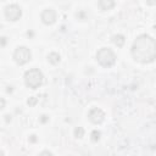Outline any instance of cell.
Returning a JSON list of instances; mask_svg holds the SVG:
<instances>
[{"label":"cell","mask_w":156,"mask_h":156,"mask_svg":"<svg viewBox=\"0 0 156 156\" xmlns=\"http://www.w3.org/2000/svg\"><path fill=\"white\" fill-rule=\"evenodd\" d=\"M132 56L140 63H150L155 61L156 40L147 34H140L132 45Z\"/></svg>","instance_id":"cell-1"},{"label":"cell","mask_w":156,"mask_h":156,"mask_svg":"<svg viewBox=\"0 0 156 156\" xmlns=\"http://www.w3.org/2000/svg\"><path fill=\"white\" fill-rule=\"evenodd\" d=\"M44 76L38 68H30L24 73V83L30 89H37L43 84Z\"/></svg>","instance_id":"cell-2"},{"label":"cell","mask_w":156,"mask_h":156,"mask_svg":"<svg viewBox=\"0 0 156 156\" xmlns=\"http://www.w3.org/2000/svg\"><path fill=\"white\" fill-rule=\"evenodd\" d=\"M96 60L102 67H111L116 62V55L111 49L101 48L96 52Z\"/></svg>","instance_id":"cell-3"},{"label":"cell","mask_w":156,"mask_h":156,"mask_svg":"<svg viewBox=\"0 0 156 156\" xmlns=\"http://www.w3.org/2000/svg\"><path fill=\"white\" fill-rule=\"evenodd\" d=\"M13 58L17 65H26L32 58V52L26 46H18L13 52Z\"/></svg>","instance_id":"cell-4"},{"label":"cell","mask_w":156,"mask_h":156,"mask_svg":"<svg viewBox=\"0 0 156 156\" xmlns=\"http://www.w3.org/2000/svg\"><path fill=\"white\" fill-rule=\"evenodd\" d=\"M4 12H5L6 20L12 21V22L18 21V20L21 18V16H22V10H21V7H20L18 5H16V4L7 5V6L5 7V11H4Z\"/></svg>","instance_id":"cell-5"},{"label":"cell","mask_w":156,"mask_h":156,"mask_svg":"<svg viewBox=\"0 0 156 156\" xmlns=\"http://www.w3.org/2000/svg\"><path fill=\"white\" fill-rule=\"evenodd\" d=\"M88 117H89L90 122H93L94 124H100L105 119V113H104L102 110H100L98 107H94V108H91L89 111Z\"/></svg>","instance_id":"cell-6"},{"label":"cell","mask_w":156,"mask_h":156,"mask_svg":"<svg viewBox=\"0 0 156 156\" xmlns=\"http://www.w3.org/2000/svg\"><path fill=\"white\" fill-rule=\"evenodd\" d=\"M40 17H41V21L45 24H52L56 21V12L52 9H46V10H44L41 12V16Z\"/></svg>","instance_id":"cell-7"},{"label":"cell","mask_w":156,"mask_h":156,"mask_svg":"<svg viewBox=\"0 0 156 156\" xmlns=\"http://www.w3.org/2000/svg\"><path fill=\"white\" fill-rule=\"evenodd\" d=\"M116 1L115 0H99V6L101 10L104 11H107V10H111L113 6H115Z\"/></svg>","instance_id":"cell-8"},{"label":"cell","mask_w":156,"mask_h":156,"mask_svg":"<svg viewBox=\"0 0 156 156\" xmlns=\"http://www.w3.org/2000/svg\"><path fill=\"white\" fill-rule=\"evenodd\" d=\"M124 41H126V39H124V37L122 34H116V35L112 37V43L116 46H118V48H122L123 44H124Z\"/></svg>","instance_id":"cell-9"},{"label":"cell","mask_w":156,"mask_h":156,"mask_svg":"<svg viewBox=\"0 0 156 156\" xmlns=\"http://www.w3.org/2000/svg\"><path fill=\"white\" fill-rule=\"evenodd\" d=\"M60 60H61V56L57 52H50L48 55V61L50 63H52V65H57L60 62Z\"/></svg>","instance_id":"cell-10"},{"label":"cell","mask_w":156,"mask_h":156,"mask_svg":"<svg viewBox=\"0 0 156 156\" xmlns=\"http://www.w3.org/2000/svg\"><path fill=\"white\" fill-rule=\"evenodd\" d=\"M83 135H84V129L82 127H77L74 129V136L78 138V139H80V138H83Z\"/></svg>","instance_id":"cell-11"},{"label":"cell","mask_w":156,"mask_h":156,"mask_svg":"<svg viewBox=\"0 0 156 156\" xmlns=\"http://www.w3.org/2000/svg\"><path fill=\"white\" fill-rule=\"evenodd\" d=\"M100 135H101V133L99 130H93L91 132V140L93 141H98L100 139Z\"/></svg>","instance_id":"cell-12"},{"label":"cell","mask_w":156,"mask_h":156,"mask_svg":"<svg viewBox=\"0 0 156 156\" xmlns=\"http://www.w3.org/2000/svg\"><path fill=\"white\" fill-rule=\"evenodd\" d=\"M35 102H37V98H34V96L29 98V99H28V101H27V104H28L29 106H33V105H35Z\"/></svg>","instance_id":"cell-13"},{"label":"cell","mask_w":156,"mask_h":156,"mask_svg":"<svg viewBox=\"0 0 156 156\" xmlns=\"http://www.w3.org/2000/svg\"><path fill=\"white\" fill-rule=\"evenodd\" d=\"M146 4L147 5H155L156 4V0H146Z\"/></svg>","instance_id":"cell-14"},{"label":"cell","mask_w":156,"mask_h":156,"mask_svg":"<svg viewBox=\"0 0 156 156\" xmlns=\"http://www.w3.org/2000/svg\"><path fill=\"white\" fill-rule=\"evenodd\" d=\"M5 43H6V38H5V37H2V38H1V44H2V46L5 45Z\"/></svg>","instance_id":"cell-15"},{"label":"cell","mask_w":156,"mask_h":156,"mask_svg":"<svg viewBox=\"0 0 156 156\" xmlns=\"http://www.w3.org/2000/svg\"><path fill=\"white\" fill-rule=\"evenodd\" d=\"M40 155H52V154H51L50 151H43V152H41Z\"/></svg>","instance_id":"cell-16"},{"label":"cell","mask_w":156,"mask_h":156,"mask_svg":"<svg viewBox=\"0 0 156 156\" xmlns=\"http://www.w3.org/2000/svg\"><path fill=\"white\" fill-rule=\"evenodd\" d=\"M4 105H5V101H4V99L1 100V108H4Z\"/></svg>","instance_id":"cell-17"},{"label":"cell","mask_w":156,"mask_h":156,"mask_svg":"<svg viewBox=\"0 0 156 156\" xmlns=\"http://www.w3.org/2000/svg\"><path fill=\"white\" fill-rule=\"evenodd\" d=\"M32 141H35V135H32Z\"/></svg>","instance_id":"cell-18"}]
</instances>
